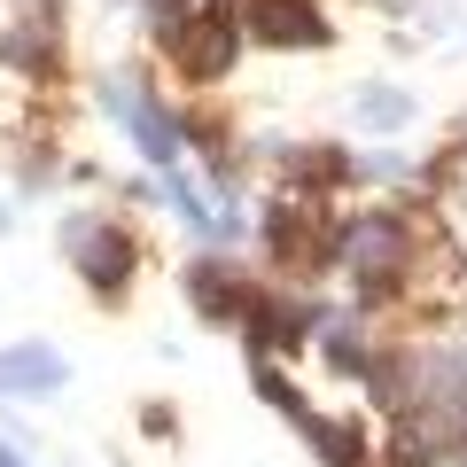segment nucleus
Instances as JSON below:
<instances>
[{
    "label": "nucleus",
    "instance_id": "obj_5",
    "mask_svg": "<svg viewBox=\"0 0 467 467\" xmlns=\"http://www.w3.org/2000/svg\"><path fill=\"white\" fill-rule=\"evenodd\" d=\"M101 101H109V109L125 117V125H133V140H140V156H149V164L180 171V117H164L149 94H140V86H125V78H109V86H101Z\"/></svg>",
    "mask_w": 467,
    "mask_h": 467
},
{
    "label": "nucleus",
    "instance_id": "obj_13",
    "mask_svg": "<svg viewBox=\"0 0 467 467\" xmlns=\"http://www.w3.org/2000/svg\"><path fill=\"white\" fill-rule=\"evenodd\" d=\"M195 8H202V0H149V16H156V24H171V16H195Z\"/></svg>",
    "mask_w": 467,
    "mask_h": 467
},
{
    "label": "nucleus",
    "instance_id": "obj_1",
    "mask_svg": "<svg viewBox=\"0 0 467 467\" xmlns=\"http://www.w3.org/2000/svg\"><path fill=\"white\" fill-rule=\"evenodd\" d=\"M335 265L358 281V304H382L413 265V218L398 211H358L335 226Z\"/></svg>",
    "mask_w": 467,
    "mask_h": 467
},
{
    "label": "nucleus",
    "instance_id": "obj_10",
    "mask_svg": "<svg viewBox=\"0 0 467 467\" xmlns=\"http://www.w3.org/2000/svg\"><path fill=\"white\" fill-rule=\"evenodd\" d=\"M288 171H296L304 187H343V180H350L358 164H350L343 149H304V156H288Z\"/></svg>",
    "mask_w": 467,
    "mask_h": 467
},
{
    "label": "nucleus",
    "instance_id": "obj_9",
    "mask_svg": "<svg viewBox=\"0 0 467 467\" xmlns=\"http://www.w3.org/2000/svg\"><path fill=\"white\" fill-rule=\"evenodd\" d=\"M304 429H312V444H319V460L327 467H367L374 460V436H367V420H304Z\"/></svg>",
    "mask_w": 467,
    "mask_h": 467
},
{
    "label": "nucleus",
    "instance_id": "obj_14",
    "mask_svg": "<svg viewBox=\"0 0 467 467\" xmlns=\"http://www.w3.org/2000/svg\"><path fill=\"white\" fill-rule=\"evenodd\" d=\"M0 467H24V460H16V451H8V444H0Z\"/></svg>",
    "mask_w": 467,
    "mask_h": 467
},
{
    "label": "nucleus",
    "instance_id": "obj_6",
    "mask_svg": "<svg viewBox=\"0 0 467 467\" xmlns=\"http://www.w3.org/2000/svg\"><path fill=\"white\" fill-rule=\"evenodd\" d=\"M242 32H257L265 47H327L335 24L319 16V0H257V16Z\"/></svg>",
    "mask_w": 467,
    "mask_h": 467
},
{
    "label": "nucleus",
    "instance_id": "obj_12",
    "mask_svg": "<svg viewBox=\"0 0 467 467\" xmlns=\"http://www.w3.org/2000/svg\"><path fill=\"white\" fill-rule=\"evenodd\" d=\"M367 117H382V125H398V117H405V101H398V94H367Z\"/></svg>",
    "mask_w": 467,
    "mask_h": 467
},
{
    "label": "nucleus",
    "instance_id": "obj_15",
    "mask_svg": "<svg viewBox=\"0 0 467 467\" xmlns=\"http://www.w3.org/2000/svg\"><path fill=\"white\" fill-rule=\"evenodd\" d=\"M0 226H8V211H0Z\"/></svg>",
    "mask_w": 467,
    "mask_h": 467
},
{
    "label": "nucleus",
    "instance_id": "obj_11",
    "mask_svg": "<svg viewBox=\"0 0 467 467\" xmlns=\"http://www.w3.org/2000/svg\"><path fill=\"white\" fill-rule=\"evenodd\" d=\"M257 389H265V405H273V413H296V420H312V405L296 398V382H288V374L273 367V358H265V367H257Z\"/></svg>",
    "mask_w": 467,
    "mask_h": 467
},
{
    "label": "nucleus",
    "instance_id": "obj_8",
    "mask_svg": "<svg viewBox=\"0 0 467 467\" xmlns=\"http://www.w3.org/2000/svg\"><path fill=\"white\" fill-rule=\"evenodd\" d=\"M63 358H55L47 343H16L0 350V398H39V389H63Z\"/></svg>",
    "mask_w": 467,
    "mask_h": 467
},
{
    "label": "nucleus",
    "instance_id": "obj_4",
    "mask_svg": "<svg viewBox=\"0 0 467 467\" xmlns=\"http://www.w3.org/2000/svg\"><path fill=\"white\" fill-rule=\"evenodd\" d=\"M265 242H273V265H288V273H319V265H335V234L319 226V202H312V195L273 202Z\"/></svg>",
    "mask_w": 467,
    "mask_h": 467
},
{
    "label": "nucleus",
    "instance_id": "obj_7",
    "mask_svg": "<svg viewBox=\"0 0 467 467\" xmlns=\"http://www.w3.org/2000/svg\"><path fill=\"white\" fill-rule=\"evenodd\" d=\"M187 296H195L202 319H218V327H242L257 304V288L234 281V265H218V257H202V265H187Z\"/></svg>",
    "mask_w": 467,
    "mask_h": 467
},
{
    "label": "nucleus",
    "instance_id": "obj_2",
    "mask_svg": "<svg viewBox=\"0 0 467 467\" xmlns=\"http://www.w3.org/2000/svg\"><path fill=\"white\" fill-rule=\"evenodd\" d=\"M156 39H164L171 70H180V78H195V86H218V78H234V55H242V32H234L226 16H211V8H195V16H171V24H156Z\"/></svg>",
    "mask_w": 467,
    "mask_h": 467
},
{
    "label": "nucleus",
    "instance_id": "obj_3",
    "mask_svg": "<svg viewBox=\"0 0 467 467\" xmlns=\"http://www.w3.org/2000/svg\"><path fill=\"white\" fill-rule=\"evenodd\" d=\"M63 250H70V265H78V281L94 288V296H125V288H133V273H140L133 234L109 226V218H70Z\"/></svg>",
    "mask_w": 467,
    "mask_h": 467
}]
</instances>
